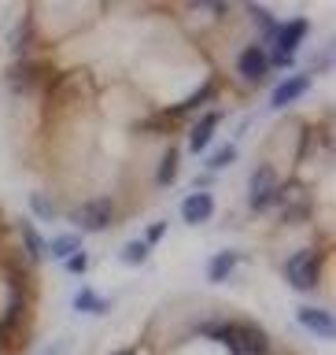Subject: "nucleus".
Wrapping results in <instances>:
<instances>
[{
	"label": "nucleus",
	"instance_id": "f257e3e1",
	"mask_svg": "<svg viewBox=\"0 0 336 355\" xmlns=\"http://www.w3.org/2000/svg\"><path fill=\"white\" fill-rule=\"evenodd\" d=\"M204 333L226 344L229 355H270V333L259 322H204Z\"/></svg>",
	"mask_w": 336,
	"mask_h": 355
},
{
	"label": "nucleus",
	"instance_id": "f03ea898",
	"mask_svg": "<svg viewBox=\"0 0 336 355\" xmlns=\"http://www.w3.org/2000/svg\"><path fill=\"white\" fill-rule=\"evenodd\" d=\"M285 282L296 293H315L321 285V252L318 248H299L285 259Z\"/></svg>",
	"mask_w": 336,
	"mask_h": 355
},
{
	"label": "nucleus",
	"instance_id": "7ed1b4c3",
	"mask_svg": "<svg viewBox=\"0 0 336 355\" xmlns=\"http://www.w3.org/2000/svg\"><path fill=\"white\" fill-rule=\"evenodd\" d=\"M277 189H281V174H277L274 163H259L248 178V211H270L277 200Z\"/></svg>",
	"mask_w": 336,
	"mask_h": 355
},
{
	"label": "nucleus",
	"instance_id": "20e7f679",
	"mask_svg": "<svg viewBox=\"0 0 336 355\" xmlns=\"http://www.w3.org/2000/svg\"><path fill=\"white\" fill-rule=\"evenodd\" d=\"M67 218H71L82 233H100V230L115 226V200L96 196V200H89V204H82V207L67 211Z\"/></svg>",
	"mask_w": 336,
	"mask_h": 355
},
{
	"label": "nucleus",
	"instance_id": "39448f33",
	"mask_svg": "<svg viewBox=\"0 0 336 355\" xmlns=\"http://www.w3.org/2000/svg\"><path fill=\"white\" fill-rule=\"evenodd\" d=\"M8 89L11 93H22V96L44 89V67L33 60H15L8 67Z\"/></svg>",
	"mask_w": 336,
	"mask_h": 355
},
{
	"label": "nucleus",
	"instance_id": "423d86ee",
	"mask_svg": "<svg viewBox=\"0 0 336 355\" xmlns=\"http://www.w3.org/2000/svg\"><path fill=\"white\" fill-rule=\"evenodd\" d=\"M274 204H281L285 222H299V218L310 215V200H307V185L303 182H281Z\"/></svg>",
	"mask_w": 336,
	"mask_h": 355
},
{
	"label": "nucleus",
	"instance_id": "0eeeda50",
	"mask_svg": "<svg viewBox=\"0 0 336 355\" xmlns=\"http://www.w3.org/2000/svg\"><path fill=\"white\" fill-rule=\"evenodd\" d=\"M237 74H240V82H248V85L266 82V74H270V60H266L263 44H244L240 55H237Z\"/></svg>",
	"mask_w": 336,
	"mask_h": 355
},
{
	"label": "nucleus",
	"instance_id": "6e6552de",
	"mask_svg": "<svg viewBox=\"0 0 336 355\" xmlns=\"http://www.w3.org/2000/svg\"><path fill=\"white\" fill-rule=\"evenodd\" d=\"M307 33H310V22H307L303 15L285 19V22H277V33H274V44H270V49L285 52V55H296V49L303 44Z\"/></svg>",
	"mask_w": 336,
	"mask_h": 355
},
{
	"label": "nucleus",
	"instance_id": "1a4fd4ad",
	"mask_svg": "<svg viewBox=\"0 0 336 355\" xmlns=\"http://www.w3.org/2000/svg\"><path fill=\"white\" fill-rule=\"evenodd\" d=\"M310 85H315V74H292V78H285V82L270 93V107L274 111H285L288 104H296L299 96H307Z\"/></svg>",
	"mask_w": 336,
	"mask_h": 355
},
{
	"label": "nucleus",
	"instance_id": "9d476101",
	"mask_svg": "<svg viewBox=\"0 0 336 355\" xmlns=\"http://www.w3.org/2000/svg\"><path fill=\"white\" fill-rule=\"evenodd\" d=\"M215 196L211 193H188L182 200V218L188 222V226H204V222L215 218Z\"/></svg>",
	"mask_w": 336,
	"mask_h": 355
},
{
	"label": "nucleus",
	"instance_id": "9b49d317",
	"mask_svg": "<svg viewBox=\"0 0 336 355\" xmlns=\"http://www.w3.org/2000/svg\"><path fill=\"white\" fill-rule=\"evenodd\" d=\"M218 96V82H204L200 89H193V93H188L182 104H174V107H166L159 119H177V115H193V111H200L207 104V100H215Z\"/></svg>",
	"mask_w": 336,
	"mask_h": 355
},
{
	"label": "nucleus",
	"instance_id": "f8f14e48",
	"mask_svg": "<svg viewBox=\"0 0 336 355\" xmlns=\"http://www.w3.org/2000/svg\"><path fill=\"white\" fill-rule=\"evenodd\" d=\"M218 122H222L218 111H204V115L196 119V126L188 130V152L204 155L207 144H211V137H215V130H218Z\"/></svg>",
	"mask_w": 336,
	"mask_h": 355
},
{
	"label": "nucleus",
	"instance_id": "ddd939ff",
	"mask_svg": "<svg viewBox=\"0 0 336 355\" xmlns=\"http://www.w3.org/2000/svg\"><path fill=\"white\" fill-rule=\"evenodd\" d=\"M296 318H299V326H303L307 333H315V337H326L329 340L333 333H336L333 315H329V311H321V307H299Z\"/></svg>",
	"mask_w": 336,
	"mask_h": 355
},
{
	"label": "nucleus",
	"instance_id": "4468645a",
	"mask_svg": "<svg viewBox=\"0 0 336 355\" xmlns=\"http://www.w3.org/2000/svg\"><path fill=\"white\" fill-rule=\"evenodd\" d=\"M33 41H37V30H33V11H26L22 22L15 26V33H11V55H15V60H30Z\"/></svg>",
	"mask_w": 336,
	"mask_h": 355
},
{
	"label": "nucleus",
	"instance_id": "2eb2a0df",
	"mask_svg": "<svg viewBox=\"0 0 336 355\" xmlns=\"http://www.w3.org/2000/svg\"><path fill=\"white\" fill-rule=\"evenodd\" d=\"M237 263H240V252L237 248L215 252V255H211V263H207V282L211 285H222L233 270H237Z\"/></svg>",
	"mask_w": 336,
	"mask_h": 355
},
{
	"label": "nucleus",
	"instance_id": "dca6fc26",
	"mask_svg": "<svg viewBox=\"0 0 336 355\" xmlns=\"http://www.w3.org/2000/svg\"><path fill=\"white\" fill-rule=\"evenodd\" d=\"M19 241H22V248H26V263L37 266L44 259V241H41V233H37V226H33L30 218L19 222Z\"/></svg>",
	"mask_w": 336,
	"mask_h": 355
},
{
	"label": "nucleus",
	"instance_id": "f3484780",
	"mask_svg": "<svg viewBox=\"0 0 336 355\" xmlns=\"http://www.w3.org/2000/svg\"><path fill=\"white\" fill-rule=\"evenodd\" d=\"M177 166H182V152H177L174 144H166L163 159H159V166H155V185H159V189H170V185L177 182Z\"/></svg>",
	"mask_w": 336,
	"mask_h": 355
},
{
	"label": "nucleus",
	"instance_id": "a211bd4d",
	"mask_svg": "<svg viewBox=\"0 0 336 355\" xmlns=\"http://www.w3.org/2000/svg\"><path fill=\"white\" fill-rule=\"evenodd\" d=\"M74 252H82V237H78V233H60V237H52L44 244V255H48V259H71Z\"/></svg>",
	"mask_w": 336,
	"mask_h": 355
},
{
	"label": "nucleus",
	"instance_id": "6ab92c4d",
	"mask_svg": "<svg viewBox=\"0 0 336 355\" xmlns=\"http://www.w3.org/2000/svg\"><path fill=\"white\" fill-rule=\"evenodd\" d=\"M244 11H248V15L259 22V33H263V41H259V44H263V49H270V44H274V33H277L274 11H270V8H263V4H248Z\"/></svg>",
	"mask_w": 336,
	"mask_h": 355
},
{
	"label": "nucleus",
	"instance_id": "aec40b11",
	"mask_svg": "<svg viewBox=\"0 0 336 355\" xmlns=\"http://www.w3.org/2000/svg\"><path fill=\"white\" fill-rule=\"evenodd\" d=\"M74 311L78 315H107L111 304L107 300H100L93 288H78V296H74Z\"/></svg>",
	"mask_w": 336,
	"mask_h": 355
},
{
	"label": "nucleus",
	"instance_id": "412c9836",
	"mask_svg": "<svg viewBox=\"0 0 336 355\" xmlns=\"http://www.w3.org/2000/svg\"><path fill=\"white\" fill-rule=\"evenodd\" d=\"M30 211H33V218H37V222H55V218H60L55 200H52L48 193H33V196H30Z\"/></svg>",
	"mask_w": 336,
	"mask_h": 355
},
{
	"label": "nucleus",
	"instance_id": "4be33fe9",
	"mask_svg": "<svg viewBox=\"0 0 336 355\" xmlns=\"http://www.w3.org/2000/svg\"><path fill=\"white\" fill-rule=\"evenodd\" d=\"M148 244L144 241H126L118 248V259H122V266H144V259H148Z\"/></svg>",
	"mask_w": 336,
	"mask_h": 355
},
{
	"label": "nucleus",
	"instance_id": "5701e85b",
	"mask_svg": "<svg viewBox=\"0 0 336 355\" xmlns=\"http://www.w3.org/2000/svg\"><path fill=\"white\" fill-rule=\"evenodd\" d=\"M233 163H237V144H226V148H222V152L207 155V174L222 171V166H233Z\"/></svg>",
	"mask_w": 336,
	"mask_h": 355
},
{
	"label": "nucleus",
	"instance_id": "b1692460",
	"mask_svg": "<svg viewBox=\"0 0 336 355\" xmlns=\"http://www.w3.org/2000/svg\"><path fill=\"white\" fill-rule=\"evenodd\" d=\"M166 230H170V222H166V218H155L152 226L144 230V237H141V241H144V244H148V248H152V244H159V241L166 237Z\"/></svg>",
	"mask_w": 336,
	"mask_h": 355
},
{
	"label": "nucleus",
	"instance_id": "393cba45",
	"mask_svg": "<svg viewBox=\"0 0 336 355\" xmlns=\"http://www.w3.org/2000/svg\"><path fill=\"white\" fill-rule=\"evenodd\" d=\"M63 270H67V274H74V277H78V274H85V270H89V252L82 248V252H74L71 259H63Z\"/></svg>",
	"mask_w": 336,
	"mask_h": 355
},
{
	"label": "nucleus",
	"instance_id": "a878e982",
	"mask_svg": "<svg viewBox=\"0 0 336 355\" xmlns=\"http://www.w3.org/2000/svg\"><path fill=\"white\" fill-rule=\"evenodd\" d=\"M41 355H71V340H67V337H55V340H52Z\"/></svg>",
	"mask_w": 336,
	"mask_h": 355
},
{
	"label": "nucleus",
	"instance_id": "bb28decb",
	"mask_svg": "<svg viewBox=\"0 0 336 355\" xmlns=\"http://www.w3.org/2000/svg\"><path fill=\"white\" fill-rule=\"evenodd\" d=\"M4 348H8V329L0 326V352H4Z\"/></svg>",
	"mask_w": 336,
	"mask_h": 355
},
{
	"label": "nucleus",
	"instance_id": "cd10ccee",
	"mask_svg": "<svg viewBox=\"0 0 336 355\" xmlns=\"http://www.w3.org/2000/svg\"><path fill=\"white\" fill-rule=\"evenodd\" d=\"M115 355H137V352H133V348H122V352H115Z\"/></svg>",
	"mask_w": 336,
	"mask_h": 355
},
{
	"label": "nucleus",
	"instance_id": "c85d7f7f",
	"mask_svg": "<svg viewBox=\"0 0 336 355\" xmlns=\"http://www.w3.org/2000/svg\"><path fill=\"white\" fill-rule=\"evenodd\" d=\"M0 237H4V218H0Z\"/></svg>",
	"mask_w": 336,
	"mask_h": 355
}]
</instances>
